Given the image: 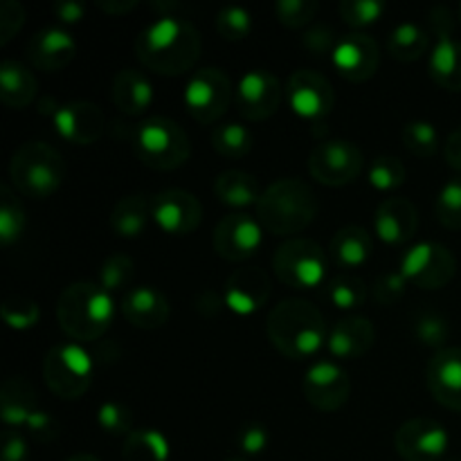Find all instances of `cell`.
Instances as JSON below:
<instances>
[{"label": "cell", "instance_id": "8992f818", "mask_svg": "<svg viewBox=\"0 0 461 461\" xmlns=\"http://www.w3.org/2000/svg\"><path fill=\"white\" fill-rule=\"evenodd\" d=\"M9 178L14 187L27 198H50L66 178L63 158L52 144L32 140L21 144L9 160Z\"/></svg>", "mask_w": 461, "mask_h": 461}, {"label": "cell", "instance_id": "7bdbcfd3", "mask_svg": "<svg viewBox=\"0 0 461 461\" xmlns=\"http://www.w3.org/2000/svg\"><path fill=\"white\" fill-rule=\"evenodd\" d=\"M435 212L444 228L461 230V176L448 180L441 187L435 203Z\"/></svg>", "mask_w": 461, "mask_h": 461}, {"label": "cell", "instance_id": "f546056e", "mask_svg": "<svg viewBox=\"0 0 461 461\" xmlns=\"http://www.w3.org/2000/svg\"><path fill=\"white\" fill-rule=\"evenodd\" d=\"M149 216H151V201L144 194H131L115 203L108 223L117 237L135 239L147 230Z\"/></svg>", "mask_w": 461, "mask_h": 461}, {"label": "cell", "instance_id": "ab89813d", "mask_svg": "<svg viewBox=\"0 0 461 461\" xmlns=\"http://www.w3.org/2000/svg\"><path fill=\"white\" fill-rule=\"evenodd\" d=\"M135 277V261L124 252H115V255L106 257L99 270V286L106 293L122 291L129 286L131 279Z\"/></svg>", "mask_w": 461, "mask_h": 461}, {"label": "cell", "instance_id": "52a82bcc", "mask_svg": "<svg viewBox=\"0 0 461 461\" xmlns=\"http://www.w3.org/2000/svg\"><path fill=\"white\" fill-rule=\"evenodd\" d=\"M43 378L54 396L77 401L93 383V358L88 351L72 342L54 345L43 360Z\"/></svg>", "mask_w": 461, "mask_h": 461}, {"label": "cell", "instance_id": "2e32d148", "mask_svg": "<svg viewBox=\"0 0 461 461\" xmlns=\"http://www.w3.org/2000/svg\"><path fill=\"white\" fill-rule=\"evenodd\" d=\"M151 219L171 237L192 234L203 221V205L185 189H165L151 198Z\"/></svg>", "mask_w": 461, "mask_h": 461}, {"label": "cell", "instance_id": "603a6c76", "mask_svg": "<svg viewBox=\"0 0 461 461\" xmlns=\"http://www.w3.org/2000/svg\"><path fill=\"white\" fill-rule=\"evenodd\" d=\"M378 237L390 246L408 243L417 234L419 212L412 201L403 196H392L378 205L376 219H374Z\"/></svg>", "mask_w": 461, "mask_h": 461}, {"label": "cell", "instance_id": "4316f807", "mask_svg": "<svg viewBox=\"0 0 461 461\" xmlns=\"http://www.w3.org/2000/svg\"><path fill=\"white\" fill-rule=\"evenodd\" d=\"M39 81L34 72L16 59H5L0 63V99L9 108H25L34 102Z\"/></svg>", "mask_w": 461, "mask_h": 461}, {"label": "cell", "instance_id": "8d00e7d4", "mask_svg": "<svg viewBox=\"0 0 461 461\" xmlns=\"http://www.w3.org/2000/svg\"><path fill=\"white\" fill-rule=\"evenodd\" d=\"M25 210H23L18 196L7 185H0V241L5 246L16 243L25 230Z\"/></svg>", "mask_w": 461, "mask_h": 461}, {"label": "cell", "instance_id": "f1b7e54d", "mask_svg": "<svg viewBox=\"0 0 461 461\" xmlns=\"http://www.w3.org/2000/svg\"><path fill=\"white\" fill-rule=\"evenodd\" d=\"M36 410V392L25 378L16 376L5 381L0 390V417L5 426H25Z\"/></svg>", "mask_w": 461, "mask_h": 461}, {"label": "cell", "instance_id": "ba28073f", "mask_svg": "<svg viewBox=\"0 0 461 461\" xmlns=\"http://www.w3.org/2000/svg\"><path fill=\"white\" fill-rule=\"evenodd\" d=\"M327 266L322 248L304 237L284 241L273 257V270L279 282L297 291L320 286L327 275Z\"/></svg>", "mask_w": 461, "mask_h": 461}, {"label": "cell", "instance_id": "e575fe53", "mask_svg": "<svg viewBox=\"0 0 461 461\" xmlns=\"http://www.w3.org/2000/svg\"><path fill=\"white\" fill-rule=\"evenodd\" d=\"M324 295H327V300L331 302L336 309L354 311L367 302L369 288L363 277L345 273V275H336V277L324 286Z\"/></svg>", "mask_w": 461, "mask_h": 461}, {"label": "cell", "instance_id": "f5cc1de1", "mask_svg": "<svg viewBox=\"0 0 461 461\" xmlns=\"http://www.w3.org/2000/svg\"><path fill=\"white\" fill-rule=\"evenodd\" d=\"M25 430L30 432L32 439L41 441V444H50V441H54L59 437V421L52 414L45 412V410H36V412L27 419Z\"/></svg>", "mask_w": 461, "mask_h": 461}, {"label": "cell", "instance_id": "5bb4252c", "mask_svg": "<svg viewBox=\"0 0 461 461\" xmlns=\"http://www.w3.org/2000/svg\"><path fill=\"white\" fill-rule=\"evenodd\" d=\"M306 401L320 412H336L349 401V374L333 360H318L311 365L302 381Z\"/></svg>", "mask_w": 461, "mask_h": 461}, {"label": "cell", "instance_id": "11a10c76", "mask_svg": "<svg viewBox=\"0 0 461 461\" xmlns=\"http://www.w3.org/2000/svg\"><path fill=\"white\" fill-rule=\"evenodd\" d=\"M430 30L435 32L437 39H450L455 30V16L448 7H435L428 14Z\"/></svg>", "mask_w": 461, "mask_h": 461}, {"label": "cell", "instance_id": "ffe728a7", "mask_svg": "<svg viewBox=\"0 0 461 461\" xmlns=\"http://www.w3.org/2000/svg\"><path fill=\"white\" fill-rule=\"evenodd\" d=\"M270 293H273L270 277L259 266H243L234 270L223 288L225 306L239 315H250L259 311L261 306H266Z\"/></svg>", "mask_w": 461, "mask_h": 461}, {"label": "cell", "instance_id": "6125c7cd", "mask_svg": "<svg viewBox=\"0 0 461 461\" xmlns=\"http://www.w3.org/2000/svg\"><path fill=\"white\" fill-rule=\"evenodd\" d=\"M66 461H99L95 455H88V453H79V455H72V457H68Z\"/></svg>", "mask_w": 461, "mask_h": 461}, {"label": "cell", "instance_id": "7dc6e473", "mask_svg": "<svg viewBox=\"0 0 461 461\" xmlns=\"http://www.w3.org/2000/svg\"><path fill=\"white\" fill-rule=\"evenodd\" d=\"M342 21L351 27H365L376 23L385 12V5L381 0H342L338 5Z\"/></svg>", "mask_w": 461, "mask_h": 461}, {"label": "cell", "instance_id": "83f0119b", "mask_svg": "<svg viewBox=\"0 0 461 461\" xmlns=\"http://www.w3.org/2000/svg\"><path fill=\"white\" fill-rule=\"evenodd\" d=\"M329 252L340 268L354 270L367 264L374 252V243L367 230L360 228V225H347L333 234Z\"/></svg>", "mask_w": 461, "mask_h": 461}, {"label": "cell", "instance_id": "e0dca14e", "mask_svg": "<svg viewBox=\"0 0 461 461\" xmlns=\"http://www.w3.org/2000/svg\"><path fill=\"white\" fill-rule=\"evenodd\" d=\"M282 81L268 70H250L237 86V111L252 122H264L279 111Z\"/></svg>", "mask_w": 461, "mask_h": 461}, {"label": "cell", "instance_id": "680465c9", "mask_svg": "<svg viewBox=\"0 0 461 461\" xmlns=\"http://www.w3.org/2000/svg\"><path fill=\"white\" fill-rule=\"evenodd\" d=\"M444 158L455 171H461V126L448 135L444 144Z\"/></svg>", "mask_w": 461, "mask_h": 461}, {"label": "cell", "instance_id": "9c48e42d", "mask_svg": "<svg viewBox=\"0 0 461 461\" xmlns=\"http://www.w3.org/2000/svg\"><path fill=\"white\" fill-rule=\"evenodd\" d=\"M401 273L410 284L423 291H439L457 275V259L444 243L421 241L403 255Z\"/></svg>", "mask_w": 461, "mask_h": 461}, {"label": "cell", "instance_id": "60d3db41", "mask_svg": "<svg viewBox=\"0 0 461 461\" xmlns=\"http://www.w3.org/2000/svg\"><path fill=\"white\" fill-rule=\"evenodd\" d=\"M0 313L7 327L18 329V331H25L32 329L41 320V309L34 300L23 295H12L3 302L0 306Z\"/></svg>", "mask_w": 461, "mask_h": 461}, {"label": "cell", "instance_id": "30bf717a", "mask_svg": "<svg viewBox=\"0 0 461 461\" xmlns=\"http://www.w3.org/2000/svg\"><path fill=\"white\" fill-rule=\"evenodd\" d=\"M232 81L221 68H201L185 86V108L201 124H212L228 113Z\"/></svg>", "mask_w": 461, "mask_h": 461}, {"label": "cell", "instance_id": "816d5d0a", "mask_svg": "<svg viewBox=\"0 0 461 461\" xmlns=\"http://www.w3.org/2000/svg\"><path fill=\"white\" fill-rule=\"evenodd\" d=\"M270 444V432L268 428L261 426V423H248L239 430L237 435V446L243 455H261Z\"/></svg>", "mask_w": 461, "mask_h": 461}, {"label": "cell", "instance_id": "3957f363", "mask_svg": "<svg viewBox=\"0 0 461 461\" xmlns=\"http://www.w3.org/2000/svg\"><path fill=\"white\" fill-rule=\"evenodd\" d=\"M318 216V198L300 178H279L261 192L257 219L266 232L291 237L309 228Z\"/></svg>", "mask_w": 461, "mask_h": 461}, {"label": "cell", "instance_id": "681fc988", "mask_svg": "<svg viewBox=\"0 0 461 461\" xmlns=\"http://www.w3.org/2000/svg\"><path fill=\"white\" fill-rule=\"evenodd\" d=\"M338 34L331 25L327 23H320L306 30V34L302 36V45L311 52V57L322 59V57H333L338 48Z\"/></svg>", "mask_w": 461, "mask_h": 461}, {"label": "cell", "instance_id": "484cf974", "mask_svg": "<svg viewBox=\"0 0 461 461\" xmlns=\"http://www.w3.org/2000/svg\"><path fill=\"white\" fill-rule=\"evenodd\" d=\"M111 95L120 113L129 117L142 115L153 102L151 81L135 68H126V70L117 72L115 79H113Z\"/></svg>", "mask_w": 461, "mask_h": 461}, {"label": "cell", "instance_id": "4fadbf2b", "mask_svg": "<svg viewBox=\"0 0 461 461\" xmlns=\"http://www.w3.org/2000/svg\"><path fill=\"white\" fill-rule=\"evenodd\" d=\"M288 104L300 117L320 124L331 115L336 93L329 77L322 72L295 70L288 79Z\"/></svg>", "mask_w": 461, "mask_h": 461}, {"label": "cell", "instance_id": "7a4b0ae2", "mask_svg": "<svg viewBox=\"0 0 461 461\" xmlns=\"http://www.w3.org/2000/svg\"><path fill=\"white\" fill-rule=\"evenodd\" d=\"M266 331L270 345L291 360L313 358L329 340L324 315L318 306L300 297L279 302L270 311Z\"/></svg>", "mask_w": 461, "mask_h": 461}, {"label": "cell", "instance_id": "9f6ffc18", "mask_svg": "<svg viewBox=\"0 0 461 461\" xmlns=\"http://www.w3.org/2000/svg\"><path fill=\"white\" fill-rule=\"evenodd\" d=\"M225 297L219 295L216 291H212V288H205V291H201L196 295V311L203 318H216V315H221Z\"/></svg>", "mask_w": 461, "mask_h": 461}, {"label": "cell", "instance_id": "ee69618b", "mask_svg": "<svg viewBox=\"0 0 461 461\" xmlns=\"http://www.w3.org/2000/svg\"><path fill=\"white\" fill-rule=\"evenodd\" d=\"M216 30L225 41H243L252 32V14L241 5H225L216 16Z\"/></svg>", "mask_w": 461, "mask_h": 461}, {"label": "cell", "instance_id": "cb8c5ba5", "mask_svg": "<svg viewBox=\"0 0 461 461\" xmlns=\"http://www.w3.org/2000/svg\"><path fill=\"white\" fill-rule=\"evenodd\" d=\"M122 315L135 329H160L169 322V300L153 286H135L122 297Z\"/></svg>", "mask_w": 461, "mask_h": 461}, {"label": "cell", "instance_id": "b9f144b4", "mask_svg": "<svg viewBox=\"0 0 461 461\" xmlns=\"http://www.w3.org/2000/svg\"><path fill=\"white\" fill-rule=\"evenodd\" d=\"M405 167L394 156H378L369 167V185L381 192H394L405 183Z\"/></svg>", "mask_w": 461, "mask_h": 461}, {"label": "cell", "instance_id": "44dd1931", "mask_svg": "<svg viewBox=\"0 0 461 461\" xmlns=\"http://www.w3.org/2000/svg\"><path fill=\"white\" fill-rule=\"evenodd\" d=\"M426 381L437 403L461 412V347L437 351L428 363Z\"/></svg>", "mask_w": 461, "mask_h": 461}, {"label": "cell", "instance_id": "7c38bea8", "mask_svg": "<svg viewBox=\"0 0 461 461\" xmlns=\"http://www.w3.org/2000/svg\"><path fill=\"white\" fill-rule=\"evenodd\" d=\"M264 228L246 212H232L219 221L212 237L214 252L225 261H246L261 248Z\"/></svg>", "mask_w": 461, "mask_h": 461}, {"label": "cell", "instance_id": "e7e4bbea", "mask_svg": "<svg viewBox=\"0 0 461 461\" xmlns=\"http://www.w3.org/2000/svg\"><path fill=\"white\" fill-rule=\"evenodd\" d=\"M457 16H459V23H461V5H459V14H457Z\"/></svg>", "mask_w": 461, "mask_h": 461}, {"label": "cell", "instance_id": "03108f58", "mask_svg": "<svg viewBox=\"0 0 461 461\" xmlns=\"http://www.w3.org/2000/svg\"><path fill=\"white\" fill-rule=\"evenodd\" d=\"M448 461H461V459H448Z\"/></svg>", "mask_w": 461, "mask_h": 461}, {"label": "cell", "instance_id": "c3c4849f", "mask_svg": "<svg viewBox=\"0 0 461 461\" xmlns=\"http://www.w3.org/2000/svg\"><path fill=\"white\" fill-rule=\"evenodd\" d=\"M408 279L403 277L401 270H387V273H381L376 277L372 286V295L378 304L383 306H392L405 295L408 291Z\"/></svg>", "mask_w": 461, "mask_h": 461}, {"label": "cell", "instance_id": "1f68e13d", "mask_svg": "<svg viewBox=\"0 0 461 461\" xmlns=\"http://www.w3.org/2000/svg\"><path fill=\"white\" fill-rule=\"evenodd\" d=\"M214 194L223 205L230 207H248L252 203H259L261 192L259 183L252 174L239 169H228L216 176Z\"/></svg>", "mask_w": 461, "mask_h": 461}, {"label": "cell", "instance_id": "f35d334b", "mask_svg": "<svg viewBox=\"0 0 461 461\" xmlns=\"http://www.w3.org/2000/svg\"><path fill=\"white\" fill-rule=\"evenodd\" d=\"M401 140H403V147L417 158H430L439 149V138H437L435 126L423 120L408 122L403 131H401Z\"/></svg>", "mask_w": 461, "mask_h": 461}, {"label": "cell", "instance_id": "6f0895ef", "mask_svg": "<svg viewBox=\"0 0 461 461\" xmlns=\"http://www.w3.org/2000/svg\"><path fill=\"white\" fill-rule=\"evenodd\" d=\"M52 14L57 16L59 23L75 25V23H79L84 18L86 7L81 3H77V0H57L52 5Z\"/></svg>", "mask_w": 461, "mask_h": 461}, {"label": "cell", "instance_id": "7402d4cb", "mask_svg": "<svg viewBox=\"0 0 461 461\" xmlns=\"http://www.w3.org/2000/svg\"><path fill=\"white\" fill-rule=\"evenodd\" d=\"M25 52L36 70L59 72L75 59L77 43L61 27H43L27 41Z\"/></svg>", "mask_w": 461, "mask_h": 461}, {"label": "cell", "instance_id": "d4e9b609", "mask_svg": "<svg viewBox=\"0 0 461 461\" xmlns=\"http://www.w3.org/2000/svg\"><path fill=\"white\" fill-rule=\"evenodd\" d=\"M376 340V329L372 320L363 315H349L336 322V327L329 331L327 349L338 360H354L367 354Z\"/></svg>", "mask_w": 461, "mask_h": 461}, {"label": "cell", "instance_id": "277c9868", "mask_svg": "<svg viewBox=\"0 0 461 461\" xmlns=\"http://www.w3.org/2000/svg\"><path fill=\"white\" fill-rule=\"evenodd\" d=\"M113 313L115 306L111 293L93 282L70 284L57 302L59 327L77 342L99 340L111 327Z\"/></svg>", "mask_w": 461, "mask_h": 461}, {"label": "cell", "instance_id": "bcb514c9", "mask_svg": "<svg viewBox=\"0 0 461 461\" xmlns=\"http://www.w3.org/2000/svg\"><path fill=\"white\" fill-rule=\"evenodd\" d=\"M320 5L315 0H277L275 3V16L282 25L300 30L306 27L318 14Z\"/></svg>", "mask_w": 461, "mask_h": 461}, {"label": "cell", "instance_id": "4dcf8cb0", "mask_svg": "<svg viewBox=\"0 0 461 461\" xmlns=\"http://www.w3.org/2000/svg\"><path fill=\"white\" fill-rule=\"evenodd\" d=\"M428 70L435 84L450 93H461V41L437 39L435 50L428 61Z\"/></svg>", "mask_w": 461, "mask_h": 461}, {"label": "cell", "instance_id": "d6a6232c", "mask_svg": "<svg viewBox=\"0 0 461 461\" xmlns=\"http://www.w3.org/2000/svg\"><path fill=\"white\" fill-rule=\"evenodd\" d=\"M428 45H430V36L423 27H419L417 23H401L399 27H394L387 41V50H390L392 57L401 63L417 61L426 54Z\"/></svg>", "mask_w": 461, "mask_h": 461}, {"label": "cell", "instance_id": "5b68a950", "mask_svg": "<svg viewBox=\"0 0 461 461\" xmlns=\"http://www.w3.org/2000/svg\"><path fill=\"white\" fill-rule=\"evenodd\" d=\"M131 147L140 162L156 171H174L192 156V142L171 117H147L131 131Z\"/></svg>", "mask_w": 461, "mask_h": 461}, {"label": "cell", "instance_id": "74e56055", "mask_svg": "<svg viewBox=\"0 0 461 461\" xmlns=\"http://www.w3.org/2000/svg\"><path fill=\"white\" fill-rule=\"evenodd\" d=\"M412 331L423 347L441 351L446 349V342L450 338V322L444 315L437 313V311L426 309L414 315Z\"/></svg>", "mask_w": 461, "mask_h": 461}, {"label": "cell", "instance_id": "8fae6325", "mask_svg": "<svg viewBox=\"0 0 461 461\" xmlns=\"http://www.w3.org/2000/svg\"><path fill=\"white\" fill-rule=\"evenodd\" d=\"M363 167V151L358 144L349 142V140H324L309 156L311 176L329 187L354 183Z\"/></svg>", "mask_w": 461, "mask_h": 461}, {"label": "cell", "instance_id": "f6af8a7d", "mask_svg": "<svg viewBox=\"0 0 461 461\" xmlns=\"http://www.w3.org/2000/svg\"><path fill=\"white\" fill-rule=\"evenodd\" d=\"M97 423L106 435L129 437L133 432V412L120 401H106L99 405Z\"/></svg>", "mask_w": 461, "mask_h": 461}, {"label": "cell", "instance_id": "ac0fdd59", "mask_svg": "<svg viewBox=\"0 0 461 461\" xmlns=\"http://www.w3.org/2000/svg\"><path fill=\"white\" fill-rule=\"evenodd\" d=\"M331 59L336 70L347 81L360 84V81H367L376 75L378 66H381V50L369 34L349 32L338 41V48Z\"/></svg>", "mask_w": 461, "mask_h": 461}, {"label": "cell", "instance_id": "be15d7a7", "mask_svg": "<svg viewBox=\"0 0 461 461\" xmlns=\"http://www.w3.org/2000/svg\"><path fill=\"white\" fill-rule=\"evenodd\" d=\"M225 461H248V459H243V457H230V459H225Z\"/></svg>", "mask_w": 461, "mask_h": 461}, {"label": "cell", "instance_id": "d590c367", "mask_svg": "<svg viewBox=\"0 0 461 461\" xmlns=\"http://www.w3.org/2000/svg\"><path fill=\"white\" fill-rule=\"evenodd\" d=\"M252 144H255V135L239 122L219 124L212 131V147L230 160L248 156L252 151Z\"/></svg>", "mask_w": 461, "mask_h": 461}, {"label": "cell", "instance_id": "9a60e30c", "mask_svg": "<svg viewBox=\"0 0 461 461\" xmlns=\"http://www.w3.org/2000/svg\"><path fill=\"white\" fill-rule=\"evenodd\" d=\"M450 446V437L439 421L417 417L405 421L394 435V448L405 461H439Z\"/></svg>", "mask_w": 461, "mask_h": 461}, {"label": "cell", "instance_id": "d6986e66", "mask_svg": "<svg viewBox=\"0 0 461 461\" xmlns=\"http://www.w3.org/2000/svg\"><path fill=\"white\" fill-rule=\"evenodd\" d=\"M54 126L63 140L86 147L102 138L106 129V115L95 102L77 99L54 111Z\"/></svg>", "mask_w": 461, "mask_h": 461}, {"label": "cell", "instance_id": "6da1fadb", "mask_svg": "<svg viewBox=\"0 0 461 461\" xmlns=\"http://www.w3.org/2000/svg\"><path fill=\"white\" fill-rule=\"evenodd\" d=\"M201 50V32L180 16H158L135 39L138 61L165 77H178L192 70Z\"/></svg>", "mask_w": 461, "mask_h": 461}, {"label": "cell", "instance_id": "91938a15", "mask_svg": "<svg viewBox=\"0 0 461 461\" xmlns=\"http://www.w3.org/2000/svg\"><path fill=\"white\" fill-rule=\"evenodd\" d=\"M102 12L111 14V16H122V14H129L138 7V0H95Z\"/></svg>", "mask_w": 461, "mask_h": 461}, {"label": "cell", "instance_id": "f907efd6", "mask_svg": "<svg viewBox=\"0 0 461 461\" xmlns=\"http://www.w3.org/2000/svg\"><path fill=\"white\" fill-rule=\"evenodd\" d=\"M25 7L18 0L0 3V45H7L25 25Z\"/></svg>", "mask_w": 461, "mask_h": 461}, {"label": "cell", "instance_id": "836d02e7", "mask_svg": "<svg viewBox=\"0 0 461 461\" xmlns=\"http://www.w3.org/2000/svg\"><path fill=\"white\" fill-rule=\"evenodd\" d=\"M124 461H167L169 459V441L158 430H133L122 446Z\"/></svg>", "mask_w": 461, "mask_h": 461}, {"label": "cell", "instance_id": "94428289", "mask_svg": "<svg viewBox=\"0 0 461 461\" xmlns=\"http://www.w3.org/2000/svg\"><path fill=\"white\" fill-rule=\"evenodd\" d=\"M151 7L156 9V12H160L162 16H176L174 12H180L183 5L174 3V0H156V3H151Z\"/></svg>", "mask_w": 461, "mask_h": 461}, {"label": "cell", "instance_id": "db71d44e", "mask_svg": "<svg viewBox=\"0 0 461 461\" xmlns=\"http://www.w3.org/2000/svg\"><path fill=\"white\" fill-rule=\"evenodd\" d=\"M27 455H30V450H27V441L23 439L21 432L7 428L3 432V453H0V461H27Z\"/></svg>", "mask_w": 461, "mask_h": 461}]
</instances>
